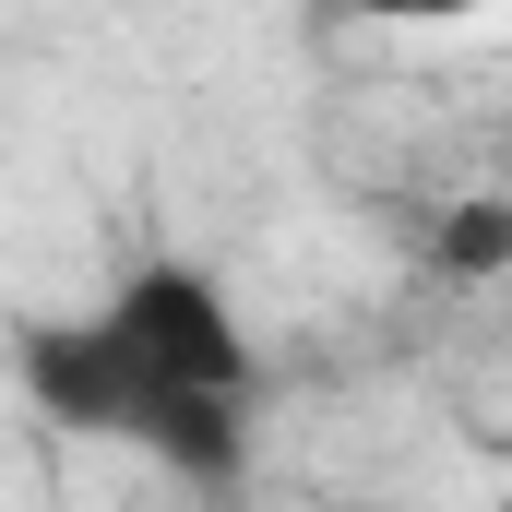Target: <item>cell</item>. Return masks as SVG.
Returning <instances> with one entry per match:
<instances>
[{"mask_svg":"<svg viewBox=\"0 0 512 512\" xmlns=\"http://www.w3.org/2000/svg\"><path fill=\"white\" fill-rule=\"evenodd\" d=\"M429 274L441 286H501L512 274V191H465L429 215Z\"/></svg>","mask_w":512,"mask_h":512,"instance_id":"7a4b0ae2","label":"cell"},{"mask_svg":"<svg viewBox=\"0 0 512 512\" xmlns=\"http://www.w3.org/2000/svg\"><path fill=\"white\" fill-rule=\"evenodd\" d=\"M358 24H382V36H441V24H477L489 0H346Z\"/></svg>","mask_w":512,"mask_h":512,"instance_id":"3957f363","label":"cell"},{"mask_svg":"<svg viewBox=\"0 0 512 512\" xmlns=\"http://www.w3.org/2000/svg\"><path fill=\"white\" fill-rule=\"evenodd\" d=\"M12 370L36 393V417L155 453L191 489L239 477V429H251V334L239 298L203 262H131L120 286L72 322H24Z\"/></svg>","mask_w":512,"mask_h":512,"instance_id":"6da1fadb","label":"cell"}]
</instances>
